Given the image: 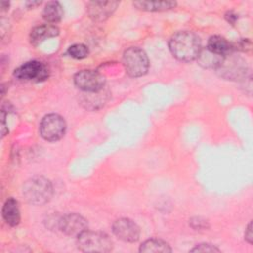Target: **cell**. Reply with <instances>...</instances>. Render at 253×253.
<instances>
[{"label": "cell", "mask_w": 253, "mask_h": 253, "mask_svg": "<svg viewBox=\"0 0 253 253\" xmlns=\"http://www.w3.org/2000/svg\"><path fill=\"white\" fill-rule=\"evenodd\" d=\"M222 56H219L217 54L212 53L208 48L201 49L197 59L199 60V63L207 68H216L218 63L220 62Z\"/></svg>", "instance_id": "cell-19"}, {"label": "cell", "mask_w": 253, "mask_h": 253, "mask_svg": "<svg viewBox=\"0 0 253 253\" xmlns=\"http://www.w3.org/2000/svg\"><path fill=\"white\" fill-rule=\"evenodd\" d=\"M104 89L98 92H90V93L84 92L85 94H82V97L80 99L81 104L86 109H89V110H96L102 107L108 98V91H105Z\"/></svg>", "instance_id": "cell-13"}, {"label": "cell", "mask_w": 253, "mask_h": 253, "mask_svg": "<svg viewBox=\"0 0 253 253\" xmlns=\"http://www.w3.org/2000/svg\"><path fill=\"white\" fill-rule=\"evenodd\" d=\"M220 250L209 243H201L191 249V252H219Z\"/></svg>", "instance_id": "cell-21"}, {"label": "cell", "mask_w": 253, "mask_h": 253, "mask_svg": "<svg viewBox=\"0 0 253 253\" xmlns=\"http://www.w3.org/2000/svg\"><path fill=\"white\" fill-rule=\"evenodd\" d=\"M105 82V77L94 70H82L74 76V84L85 93L98 92L104 89Z\"/></svg>", "instance_id": "cell-7"}, {"label": "cell", "mask_w": 253, "mask_h": 253, "mask_svg": "<svg viewBox=\"0 0 253 253\" xmlns=\"http://www.w3.org/2000/svg\"><path fill=\"white\" fill-rule=\"evenodd\" d=\"M225 18L229 23H231L233 25L235 23V21L237 20V15L234 14L232 11H230V12H227V14L225 15Z\"/></svg>", "instance_id": "cell-25"}, {"label": "cell", "mask_w": 253, "mask_h": 253, "mask_svg": "<svg viewBox=\"0 0 253 253\" xmlns=\"http://www.w3.org/2000/svg\"><path fill=\"white\" fill-rule=\"evenodd\" d=\"M140 252H153V253H157V252H163V253H167V252H171L172 249L170 247V245L161 240V239H156V238H151L148 239L146 241H144L139 248Z\"/></svg>", "instance_id": "cell-18"}, {"label": "cell", "mask_w": 253, "mask_h": 253, "mask_svg": "<svg viewBox=\"0 0 253 253\" xmlns=\"http://www.w3.org/2000/svg\"><path fill=\"white\" fill-rule=\"evenodd\" d=\"M59 229L69 236L78 237L87 230V220L78 213H67L58 220Z\"/></svg>", "instance_id": "cell-9"}, {"label": "cell", "mask_w": 253, "mask_h": 253, "mask_svg": "<svg viewBox=\"0 0 253 253\" xmlns=\"http://www.w3.org/2000/svg\"><path fill=\"white\" fill-rule=\"evenodd\" d=\"M26 4H27L30 8H31V7H32V8H34L35 6L40 5V4H41V2H39V1H32V2H31V1H29V2H27Z\"/></svg>", "instance_id": "cell-26"}, {"label": "cell", "mask_w": 253, "mask_h": 253, "mask_svg": "<svg viewBox=\"0 0 253 253\" xmlns=\"http://www.w3.org/2000/svg\"><path fill=\"white\" fill-rule=\"evenodd\" d=\"M133 6L139 10L147 12H159L172 9L176 6L174 1H135Z\"/></svg>", "instance_id": "cell-16"}, {"label": "cell", "mask_w": 253, "mask_h": 253, "mask_svg": "<svg viewBox=\"0 0 253 253\" xmlns=\"http://www.w3.org/2000/svg\"><path fill=\"white\" fill-rule=\"evenodd\" d=\"M42 17L47 23H57L63 17V9L56 1L48 2L42 11Z\"/></svg>", "instance_id": "cell-17"}, {"label": "cell", "mask_w": 253, "mask_h": 253, "mask_svg": "<svg viewBox=\"0 0 253 253\" xmlns=\"http://www.w3.org/2000/svg\"><path fill=\"white\" fill-rule=\"evenodd\" d=\"M78 248L83 252H109L113 248L111 238L104 232L84 231L77 237Z\"/></svg>", "instance_id": "cell-4"}, {"label": "cell", "mask_w": 253, "mask_h": 253, "mask_svg": "<svg viewBox=\"0 0 253 253\" xmlns=\"http://www.w3.org/2000/svg\"><path fill=\"white\" fill-rule=\"evenodd\" d=\"M237 46L235 49H239V50H242V51H247L249 50L251 47V42L250 41H248L247 39H243L241 40L238 43H237Z\"/></svg>", "instance_id": "cell-23"}, {"label": "cell", "mask_w": 253, "mask_h": 253, "mask_svg": "<svg viewBox=\"0 0 253 253\" xmlns=\"http://www.w3.org/2000/svg\"><path fill=\"white\" fill-rule=\"evenodd\" d=\"M1 7H2V10H3V11H4V10H7V8L9 7V3L3 1V2H1Z\"/></svg>", "instance_id": "cell-27"}, {"label": "cell", "mask_w": 253, "mask_h": 253, "mask_svg": "<svg viewBox=\"0 0 253 253\" xmlns=\"http://www.w3.org/2000/svg\"><path fill=\"white\" fill-rule=\"evenodd\" d=\"M113 232L121 240L134 242L138 240L140 230L137 224L129 218H119L113 223Z\"/></svg>", "instance_id": "cell-10"}, {"label": "cell", "mask_w": 253, "mask_h": 253, "mask_svg": "<svg viewBox=\"0 0 253 253\" xmlns=\"http://www.w3.org/2000/svg\"><path fill=\"white\" fill-rule=\"evenodd\" d=\"M215 69L222 78L227 80H242L247 76L248 67L242 57L230 52L222 56Z\"/></svg>", "instance_id": "cell-3"}, {"label": "cell", "mask_w": 253, "mask_h": 253, "mask_svg": "<svg viewBox=\"0 0 253 253\" xmlns=\"http://www.w3.org/2000/svg\"><path fill=\"white\" fill-rule=\"evenodd\" d=\"M59 33V30L57 27L51 25V24H45L41 25L36 28H34L30 34V41L31 43L34 45H38L46 39L53 38L57 36Z\"/></svg>", "instance_id": "cell-12"}, {"label": "cell", "mask_w": 253, "mask_h": 253, "mask_svg": "<svg viewBox=\"0 0 253 253\" xmlns=\"http://www.w3.org/2000/svg\"><path fill=\"white\" fill-rule=\"evenodd\" d=\"M123 63L126 72L131 77H140L144 75L149 66L146 53L136 46H131L124 52Z\"/></svg>", "instance_id": "cell-5"}, {"label": "cell", "mask_w": 253, "mask_h": 253, "mask_svg": "<svg viewBox=\"0 0 253 253\" xmlns=\"http://www.w3.org/2000/svg\"><path fill=\"white\" fill-rule=\"evenodd\" d=\"M2 215L5 221L11 225V226H16L20 222V210L18 206V202L13 199L9 198L2 209Z\"/></svg>", "instance_id": "cell-14"}, {"label": "cell", "mask_w": 253, "mask_h": 253, "mask_svg": "<svg viewBox=\"0 0 253 253\" xmlns=\"http://www.w3.org/2000/svg\"><path fill=\"white\" fill-rule=\"evenodd\" d=\"M118 5V1H92L87 5V13L92 20L102 22L112 16Z\"/></svg>", "instance_id": "cell-11"}, {"label": "cell", "mask_w": 253, "mask_h": 253, "mask_svg": "<svg viewBox=\"0 0 253 253\" xmlns=\"http://www.w3.org/2000/svg\"><path fill=\"white\" fill-rule=\"evenodd\" d=\"M169 48L178 60L189 62L198 57L202 49L201 40L193 32H178L170 39Z\"/></svg>", "instance_id": "cell-1"}, {"label": "cell", "mask_w": 253, "mask_h": 253, "mask_svg": "<svg viewBox=\"0 0 253 253\" xmlns=\"http://www.w3.org/2000/svg\"><path fill=\"white\" fill-rule=\"evenodd\" d=\"M207 48L219 56H224L230 52H233V45H231L228 41L220 36L211 37L209 39Z\"/></svg>", "instance_id": "cell-15"}, {"label": "cell", "mask_w": 253, "mask_h": 253, "mask_svg": "<svg viewBox=\"0 0 253 253\" xmlns=\"http://www.w3.org/2000/svg\"><path fill=\"white\" fill-rule=\"evenodd\" d=\"M65 129V121L57 114L46 115L40 125L41 135L47 141H56L60 139L64 135Z\"/></svg>", "instance_id": "cell-6"}, {"label": "cell", "mask_w": 253, "mask_h": 253, "mask_svg": "<svg viewBox=\"0 0 253 253\" xmlns=\"http://www.w3.org/2000/svg\"><path fill=\"white\" fill-rule=\"evenodd\" d=\"M52 185L49 180L44 177L36 176L28 181L23 186V195L28 203L36 206H41L47 203L52 197Z\"/></svg>", "instance_id": "cell-2"}, {"label": "cell", "mask_w": 253, "mask_h": 253, "mask_svg": "<svg viewBox=\"0 0 253 253\" xmlns=\"http://www.w3.org/2000/svg\"><path fill=\"white\" fill-rule=\"evenodd\" d=\"M67 53L73 57V58H76V59H82V58H85L88 53H89V50L87 48L86 45L82 44V43H76V44H73L71 45L68 50H67Z\"/></svg>", "instance_id": "cell-20"}, {"label": "cell", "mask_w": 253, "mask_h": 253, "mask_svg": "<svg viewBox=\"0 0 253 253\" xmlns=\"http://www.w3.org/2000/svg\"><path fill=\"white\" fill-rule=\"evenodd\" d=\"M244 237H245V240L252 244L253 242V235H252V222H249L246 230H245V233H244Z\"/></svg>", "instance_id": "cell-24"}, {"label": "cell", "mask_w": 253, "mask_h": 253, "mask_svg": "<svg viewBox=\"0 0 253 253\" xmlns=\"http://www.w3.org/2000/svg\"><path fill=\"white\" fill-rule=\"evenodd\" d=\"M14 75L21 80L42 81L48 76V69L43 63L32 60L19 66L15 70Z\"/></svg>", "instance_id": "cell-8"}, {"label": "cell", "mask_w": 253, "mask_h": 253, "mask_svg": "<svg viewBox=\"0 0 253 253\" xmlns=\"http://www.w3.org/2000/svg\"><path fill=\"white\" fill-rule=\"evenodd\" d=\"M190 224L194 229H205L208 227V221L202 217H194L190 220Z\"/></svg>", "instance_id": "cell-22"}]
</instances>
